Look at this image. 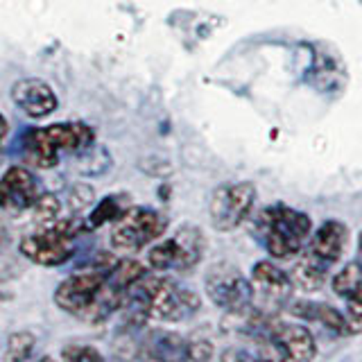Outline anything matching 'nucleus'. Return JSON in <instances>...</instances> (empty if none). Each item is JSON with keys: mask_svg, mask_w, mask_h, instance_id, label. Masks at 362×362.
Instances as JSON below:
<instances>
[{"mask_svg": "<svg viewBox=\"0 0 362 362\" xmlns=\"http://www.w3.org/2000/svg\"><path fill=\"white\" fill-rule=\"evenodd\" d=\"M346 243H349L346 226L342 222H337V220H328L313 235L310 252L317 258H322L324 263L333 265V263H337L339 258H342L344 249H346Z\"/></svg>", "mask_w": 362, "mask_h": 362, "instance_id": "nucleus-14", "label": "nucleus"}, {"mask_svg": "<svg viewBox=\"0 0 362 362\" xmlns=\"http://www.w3.org/2000/svg\"><path fill=\"white\" fill-rule=\"evenodd\" d=\"M168 229V218L152 209H129L116 220L111 231V247L120 254H136L156 243Z\"/></svg>", "mask_w": 362, "mask_h": 362, "instance_id": "nucleus-7", "label": "nucleus"}, {"mask_svg": "<svg viewBox=\"0 0 362 362\" xmlns=\"http://www.w3.org/2000/svg\"><path fill=\"white\" fill-rule=\"evenodd\" d=\"M88 226L79 220H52L41 224L39 231H32L21 238L18 252L34 265L43 267H59L73 258L77 235L84 233Z\"/></svg>", "mask_w": 362, "mask_h": 362, "instance_id": "nucleus-3", "label": "nucleus"}, {"mask_svg": "<svg viewBox=\"0 0 362 362\" xmlns=\"http://www.w3.org/2000/svg\"><path fill=\"white\" fill-rule=\"evenodd\" d=\"M59 209H62L59 199H57L54 195H43V192H41V197L37 199V204L32 206L34 218H37L39 224L52 222V220L59 218Z\"/></svg>", "mask_w": 362, "mask_h": 362, "instance_id": "nucleus-21", "label": "nucleus"}, {"mask_svg": "<svg viewBox=\"0 0 362 362\" xmlns=\"http://www.w3.org/2000/svg\"><path fill=\"white\" fill-rule=\"evenodd\" d=\"M265 337L279 354L288 360H313L317 356L315 337L299 324H272L265 328Z\"/></svg>", "mask_w": 362, "mask_h": 362, "instance_id": "nucleus-12", "label": "nucleus"}, {"mask_svg": "<svg viewBox=\"0 0 362 362\" xmlns=\"http://www.w3.org/2000/svg\"><path fill=\"white\" fill-rule=\"evenodd\" d=\"M362 286V263H349L337 272V276L333 281L335 294H339L342 299H349L351 294H356L358 288Z\"/></svg>", "mask_w": 362, "mask_h": 362, "instance_id": "nucleus-19", "label": "nucleus"}, {"mask_svg": "<svg viewBox=\"0 0 362 362\" xmlns=\"http://www.w3.org/2000/svg\"><path fill=\"white\" fill-rule=\"evenodd\" d=\"M358 245H360V252H362V233H360V240H358Z\"/></svg>", "mask_w": 362, "mask_h": 362, "instance_id": "nucleus-25", "label": "nucleus"}, {"mask_svg": "<svg viewBox=\"0 0 362 362\" xmlns=\"http://www.w3.org/2000/svg\"><path fill=\"white\" fill-rule=\"evenodd\" d=\"M127 199H129L127 195H109V197H105L93 209V213H90L86 226H88V229H98V226L107 224V222L120 220L122 215L132 209V204Z\"/></svg>", "mask_w": 362, "mask_h": 362, "instance_id": "nucleus-18", "label": "nucleus"}, {"mask_svg": "<svg viewBox=\"0 0 362 362\" xmlns=\"http://www.w3.org/2000/svg\"><path fill=\"white\" fill-rule=\"evenodd\" d=\"M62 358L64 360H102V354L93 346H86V344H68L64 351H62Z\"/></svg>", "mask_w": 362, "mask_h": 362, "instance_id": "nucleus-23", "label": "nucleus"}, {"mask_svg": "<svg viewBox=\"0 0 362 362\" xmlns=\"http://www.w3.org/2000/svg\"><path fill=\"white\" fill-rule=\"evenodd\" d=\"M256 199V188L249 181H235V184H224L213 192L211 197V222L218 231H233L238 229L252 213Z\"/></svg>", "mask_w": 362, "mask_h": 362, "instance_id": "nucleus-9", "label": "nucleus"}, {"mask_svg": "<svg viewBox=\"0 0 362 362\" xmlns=\"http://www.w3.org/2000/svg\"><path fill=\"white\" fill-rule=\"evenodd\" d=\"M11 100H14V105L25 113L28 118H34V120L48 118L57 109V95L52 86L37 77L18 79V82L11 86Z\"/></svg>", "mask_w": 362, "mask_h": 362, "instance_id": "nucleus-11", "label": "nucleus"}, {"mask_svg": "<svg viewBox=\"0 0 362 362\" xmlns=\"http://www.w3.org/2000/svg\"><path fill=\"white\" fill-rule=\"evenodd\" d=\"M310 82L320 90H339L346 82V68L339 52L331 45H317L310 66Z\"/></svg>", "mask_w": 362, "mask_h": 362, "instance_id": "nucleus-13", "label": "nucleus"}, {"mask_svg": "<svg viewBox=\"0 0 362 362\" xmlns=\"http://www.w3.org/2000/svg\"><path fill=\"white\" fill-rule=\"evenodd\" d=\"M34 344H37V337L30 331H18L14 335H9L7 339V351H5V360H25L32 356Z\"/></svg>", "mask_w": 362, "mask_h": 362, "instance_id": "nucleus-20", "label": "nucleus"}, {"mask_svg": "<svg viewBox=\"0 0 362 362\" xmlns=\"http://www.w3.org/2000/svg\"><path fill=\"white\" fill-rule=\"evenodd\" d=\"M265 247L274 258H292L301 254V249L310 235V218L290 206H272L260 215Z\"/></svg>", "mask_w": 362, "mask_h": 362, "instance_id": "nucleus-5", "label": "nucleus"}, {"mask_svg": "<svg viewBox=\"0 0 362 362\" xmlns=\"http://www.w3.org/2000/svg\"><path fill=\"white\" fill-rule=\"evenodd\" d=\"M292 313L303 317V320L322 322L326 328H331V331H335V333H349L344 313H337L335 308H331V305H326V303H308V301L294 303Z\"/></svg>", "mask_w": 362, "mask_h": 362, "instance_id": "nucleus-17", "label": "nucleus"}, {"mask_svg": "<svg viewBox=\"0 0 362 362\" xmlns=\"http://www.w3.org/2000/svg\"><path fill=\"white\" fill-rule=\"evenodd\" d=\"M41 197V188L28 168L23 165H11L5 177L0 179V209L18 215L32 211V206Z\"/></svg>", "mask_w": 362, "mask_h": 362, "instance_id": "nucleus-10", "label": "nucleus"}, {"mask_svg": "<svg viewBox=\"0 0 362 362\" xmlns=\"http://www.w3.org/2000/svg\"><path fill=\"white\" fill-rule=\"evenodd\" d=\"M16 263H14V254H11V245L7 233L0 231V281H5L9 276H14Z\"/></svg>", "mask_w": 362, "mask_h": 362, "instance_id": "nucleus-22", "label": "nucleus"}, {"mask_svg": "<svg viewBox=\"0 0 362 362\" xmlns=\"http://www.w3.org/2000/svg\"><path fill=\"white\" fill-rule=\"evenodd\" d=\"M209 299L224 313L243 315L254 301V286L247 276L231 263H218L209 269L204 279Z\"/></svg>", "mask_w": 362, "mask_h": 362, "instance_id": "nucleus-8", "label": "nucleus"}, {"mask_svg": "<svg viewBox=\"0 0 362 362\" xmlns=\"http://www.w3.org/2000/svg\"><path fill=\"white\" fill-rule=\"evenodd\" d=\"M252 283L258 292H263L267 299H286L292 290V281L283 269H279L269 260H260L252 269Z\"/></svg>", "mask_w": 362, "mask_h": 362, "instance_id": "nucleus-15", "label": "nucleus"}, {"mask_svg": "<svg viewBox=\"0 0 362 362\" xmlns=\"http://www.w3.org/2000/svg\"><path fill=\"white\" fill-rule=\"evenodd\" d=\"M5 136H7V120H5V116H0V145H3Z\"/></svg>", "mask_w": 362, "mask_h": 362, "instance_id": "nucleus-24", "label": "nucleus"}, {"mask_svg": "<svg viewBox=\"0 0 362 362\" xmlns=\"http://www.w3.org/2000/svg\"><path fill=\"white\" fill-rule=\"evenodd\" d=\"M326 272H328V263H324L322 258H317L313 252H308L297 265H294L290 281L305 292H315L324 286Z\"/></svg>", "mask_w": 362, "mask_h": 362, "instance_id": "nucleus-16", "label": "nucleus"}, {"mask_svg": "<svg viewBox=\"0 0 362 362\" xmlns=\"http://www.w3.org/2000/svg\"><path fill=\"white\" fill-rule=\"evenodd\" d=\"M95 143V132L84 122H59L32 129L25 136V156L37 168H52L64 154L84 152Z\"/></svg>", "mask_w": 362, "mask_h": 362, "instance_id": "nucleus-4", "label": "nucleus"}, {"mask_svg": "<svg viewBox=\"0 0 362 362\" xmlns=\"http://www.w3.org/2000/svg\"><path fill=\"white\" fill-rule=\"evenodd\" d=\"M204 247H206V240L197 226L184 224L165 240L158 238V243L147 254V263L154 272H184L199 263Z\"/></svg>", "mask_w": 362, "mask_h": 362, "instance_id": "nucleus-6", "label": "nucleus"}, {"mask_svg": "<svg viewBox=\"0 0 362 362\" xmlns=\"http://www.w3.org/2000/svg\"><path fill=\"white\" fill-rule=\"evenodd\" d=\"M116 265V260L107 258L102 265L90 269L75 272L64 279L54 290V303L68 315H75L88 324H100L111 317V310L105 299V286L109 269Z\"/></svg>", "mask_w": 362, "mask_h": 362, "instance_id": "nucleus-2", "label": "nucleus"}, {"mask_svg": "<svg viewBox=\"0 0 362 362\" xmlns=\"http://www.w3.org/2000/svg\"><path fill=\"white\" fill-rule=\"evenodd\" d=\"M122 308L134 326L147 320L184 322L199 310V297L165 276H143L127 292Z\"/></svg>", "mask_w": 362, "mask_h": 362, "instance_id": "nucleus-1", "label": "nucleus"}]
</instances>
